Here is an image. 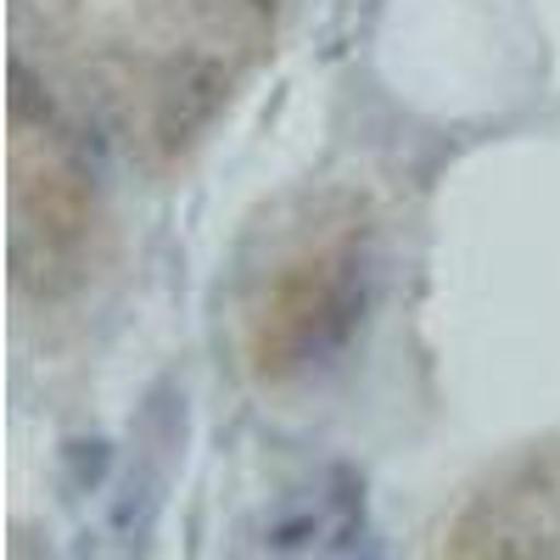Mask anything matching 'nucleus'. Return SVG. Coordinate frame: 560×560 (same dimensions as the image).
<instances>
[{"label": "nucleus", "mask_w": 560, "mask_h": 560, "mask_svg": "<svg viewBox=\"0 0 560 560\" xmlns=\"http://www.w3.org/2000/svg\"><path fill=\"white\" fill-rule=\"evenodd\" d=\"M359 269H364V224L348 213L325 224L319 236L298 242L275 264L264 303L247 314V359L264 382H287L331 348L359 308Z\"/></svg>", "instance_id": "f257e3e1"}, {"label": "nucleus", "mask_w": 560, "mask_h": 560, "mask_svg": "<svg viewBox=\"0 0 560 560\" xmlns=\"http://www.w3.org/2000/svg\"><path fill=\"white\" fill-rule=\"evenodd\" d=\"M12 174H18V197H39V208L18 202V253L34 236H45L39 258L23 275H39V287H62V280L79 275L73 253L84 247V230H90V197L62 135L51 124L34 135L23 107H18V140H12Z\"/></svg>", "instance_id": "f03ea898"}, {"label": "nucleus", "mask_w": 560, "mask_h": 560, "mask_svg": "<svg viewBox=\"0 0 560 560\" xmlns=\"http://www.w3.org/2000/svg\"><path fill=\"white\" fill-rule=\"evenodd\" d=\"M522 493H527V499H538V504H560V482H555V477H544V488L533 482V488H522Z\"/></svg>", "instance_id": "7ed1b4c3"}]
</instances>
